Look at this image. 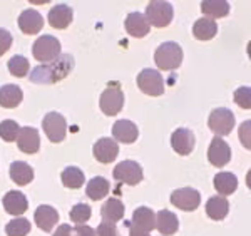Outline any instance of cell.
Returning a JSON list of instances; mask_svg holds the SVG:
<instances>
[{"mask_svg": "<svg viewBox=\"0 0 251 236\" xmlns=\"http://www.w3.org/2000/svg\"><path fill=\"white\" fill-rule=\"evenodd\" d=\"M72 69H74V57L71 54H60L54 62L32 69L30 80L34 84H54L66 79Z\"/></svg>", "mask_w": 251, "mask_h": 236, "instance_id": "cell-1", "label": "cell"}, {"mask_svg": "<svg viewBox=\"0 0 251 236\" xmlns=\"http://www.w3.org/2000/svg\"><path fill=\"white\" fill-rule=\"evenodd\" d=\"M154 62L161 71H176L183 64V49L176 42H164L156 49Z\"/></svg>", "mask_w": 251, "mask_h": 236, "instance_id": "cell-2", "label": "cell"}, {"mask_svg": "<svg viewBox=\"0 0 251 236\" xmlns=\"http://www.w3.org/2000/svg\"><path fill=\"white\" fill-rule=\"evenodd\" d=\"M173 5L169 2L163 0H152L146 7V19H148L149 26H154L157 28L168 27L173 22Z\"/></svg>", "mask_w": 251, "mask_h": 236, "instance_id": "cell-3", "label": "cell"}, {"mask_svg": "<svg viewBox=\"0 0 251 236\" xmlns=\"http://www.w3.org/2000/svg\"><path fill=\"white\" fill-rule=\"evenodd\" d=\"M32 54L39 62L50 64L60 55V42L54 35H42L34 42Z\"/></svg>", "mask_w": 251, "mask_h": 236, "instance_id": "cell-4", "label": "cell"}, {"mask_svg": "<svg viewBox=\"0 0 251 236\" xmlns=\"http://www.w3.org/2000/svg\"><path fill=\"white\" fill-rule=\"evenodd\" d=\"M112 176H114L116 181L123 183V184H129V186H136L143 181L144 173L143 168H141L139 162L136 161H123L116 166L114 171H112Z\"/></svg>", "mask_w": 251, "mask_h": 236, "instance_id": "cell-5", "label": "cell"}, {"mask_svg": "<svg viewBox=\"0 0 251 236\" xmlns=\"http://www.w3.org/2000/svg\"><path fill=\"white\" fill-rule=\"evenodd\" d=\"M208 126L218 137L228 136L234 128V114L226 107L213 109L211 114H209Z\"/></svg>", "mask_w": 251, "mask_h": 236, "instance_id": "cell-6", "label": "cell"}, {"mask_svg": "<svg viewBox=\"0 0 251 236\" xmlns=\"http://www.w3.org/2000/svg\"><path fill=\"white\" fill-rule=\"evenodd\" d=\"M137 87L148 96H163L164 94V79L154 69H144L137 74Z\"/></svg>", "mask_w": 251, "mask_h": 236, "instance_id": "cell-7", "label": "cell"}, {"mask_svg": "<svg viewBox=\"0 0 251 236\" xmlns=\"http://www.w3.org/2000/svg\"><path fill=\"white\" fill-rule=\"evenodd\" d=\"M42 128L46 136L50 139V142H60L66 137L67 121L59 112H47L42 119Z\"/></svg>", "mask_w": 251, "mask_h": 236, "instance_id": "cell-8", "label": "cell"}, {"mask_svg": "<svg viewBox=\"0 0 251 236\" xmlns=\"http://www.w3.org/2000/svg\"><path fill=\"white\" fill-rule=\"evenodd\" d=\"M99 105L106 116H116L124 105V92L117 84H109V87L100 94Z\"/></svg>", "mask_w": 251, "mask_h": 236, "instance_id": "cell-9", "label": "cell"}, {"mask_svg": "<svg viewBox=\"0 0 251 236\" xmlns=\"http://www.w3.org/2000/svg\"><path fill=\"white\" fill-rule=\"evenodd\" d=\"M171 203L183 211H194L201 203V194L194 188H179L171 193Z\"/></svg>", "mask_w": 251, "mask_h": 236, "instance_id": "cell-10", "label": "cell"}, {"mask_svg": "<svg viewBox=\"0 0 251 236\" xmlns=\"http://www.w3.org/2000/svg\"><path fill=\"white\" fill-rule=\"evenodd\" d=\"M208 159L213 166L216 168H221V166L228 164L231 161V148L225 139L221 137H213L211 144L208 148Z\"/></svg>", "mask_w": 251, "mask_h": 236, "instance_id": "cell-11", "label": "cell"}, {"mask_svg": "<svg viewBox=\"0 0 251 236\" xmlns=\"http://www.w3.org/2000/svg\"><path fill=\"white\" fill-rule=\"evenodd\" d=\"M94 157L102 164H109V162L116 161L117 154H119V146L114 139L111 137H102V139H97V142L92 148Z\"/></svg>", "mask_w": 251, "mask_h": 236, "instance_id": "cell-12", "label": "cell"}, {"mask_svg": "<svg viewBox=\"0 0 251 236\" xmlns=\"http://www.w3.org/2000/svg\"><path fill=\"white\" fill-rule=\"evenodd\" d=\"M171 146L173 149L181 156H188L194 149V134L193 131L186 128H179L173 132L171 136Z\"/></svg>", "mask_w": 251, "mask_h": 236, "instance_id": "cell-13", "label": "cell"}, {"mask_svg": "<svg viewBox=\"0 0 251 236\" xmlns=\"http://www.w3.org/2000/svg\"><path fill=\"white\" fill-rule=\"evenodd\" d=\"M17 146L22 153L35 154L40 148V136L39 131L34 128H20L17 134Z\"/></svg>", "mask_w": 251, "mask_h": 236, "instance_id": "cell-14", "label": "cell"}, {"mask_svg": "<svg viewBox=\"0 0 251 236\" xmlns=\"http://www.w3.org/2000/svg\"><path fill=\"white\" fill-rule=\"evenodd\" d=\"M126 30L129 32V35H132V37L136 39H143L146 35L149 34V30H151V26H149L148 19H146V15H143L141 12H131V14L126 17Z\"/></svg>", "mask_w": 251, "mask_h": 236, "instance_id": "cell-15", "label": "cell"}, {"mask_svg": "<svg viewBox=\"0 0 251 236\" xmlns=\"http://www.w3.org/2000/svg\"><path fill=\"white\" fill-rule=\"evenodd\" d=\"M112 136H114L116 141L123 142V144H132L139 136V131H137V126L132 121L119 119L112 126Z\"/></svg>", "mask_w": 251, "mask_h": 236, "instance_id": "cell-16", "label": "cell"}, {"mask_svg": "<svg viewBox=\"0 0 251 236\" xmlns=\"http://www.w3.org/2000/svg\"><path fill=\"white\" fill-rule=\"evenodd\" d=\"M3 208L12 216H20L29 210V201H27L25 194L20 191H9L5 193V196L2 199Z\"/></svg>", "mask_w": 251, "mask_h": 236, "instance_id": "cell-17", "label": "cell"}, {"mask_svg": "<svg viewBox=\"0 0 251 236\" xmlns=\"http://www.w3.org/2000/svg\"><path fill=\"white\" fill-rule=\"evenodd\" d=\"M19 27H20V30H22L24 34L34 35V34H37V32L42 30L44 19H42V15H40L37 10L27 9V10H24L22 14H20Z\"/></svg>", "mask_w": 251, "mask_h": 236, "instance_id": "cell-18", "label": "cell"}, {"mask_svg": "<svg viewBox=\"0 0 251 236\" xmlns=\"http://www.w3.org/2000/svg\"><path fill=\"white\" fill-rule=\"evenodd\" d=\"M34 219H35V225H37L40 230L49 233V231H52V230H54V226L57 225L59 213H57V210L52 208V206L42 205V206H39V208L35 210Z\"/></svg>", "mask_w": 251, "mask_h": 236, "instance_id": "cell-19", "label": "cell"}, {"mask_svg": "<svg viewBox=\"0 0 251 236\" xmlns=\"http://www.w3.org/2000/svg\"><path fill=\"white\" fill-rule=\"evenodd\" d=\"M72 17H74V12H72L71 5H67V3L54 5L47 15L49 24H50L54 28H67L71 26Z\"/></svg>", "mask_w": 251, "mask_h": 236, "instance_id": "cell-20", "label": "cell"}, {"mask_svg": "<svg viewBox=\"0 0 251 236\" xmlns=\"http://www.w3.org/2000/svg\"><path fill=\"white\" fill-rule=\"evenodd\" d=\"M129 225L149 233V231H152L156 228L154 211L151 208H148V206H141V208H137L134 213H132V221L129 223Z\"/></svg>", "mask_w": 251, "mask_h": 236, "instance_id": "cell-21", "label": "cell"}, {"mask_svg": "<svg viewBox=\"0 0 251 236\" xmlns=\"http://www.w3.org/2000/svg\"><path fill=\"white\" fill-rule=\"evenodd\" d=\"M156 228L161 235L171 236L176 233L177 228H179V219H177V216L173 211L161 210L159 213L156 214Z\"/></svg>", "mask_w": 251, "mask_h": 236, "instance_id": "cell-22", "label": "cell"}, {"mask_svg": "<svg viewBox=\"0 0 251 236\" xmlns=\"http://www.w3.org/2000/svg\"><path fill=\"white\" fill-rule=\"evenodd\" d=\"M24 92L19 85L15 84H5L0 87V105L5 109H15L22 103Z\"/></svg>", "mask_w": 251, "mask_h": 236, "instance_id": "cell-23", "label": "cell"}, {"mask_svg": "<svg viewBox=\"0 0 251 236\" xmlns=\"http://www.w3.org/2000/svg\"><path fill=\"white\" fill-rule=\"evenodd\" d=\"M229 203L225 196H211L206 203V214L214 221H221L228 216Z\"/></svg>", "mask_w": 251, "mask_h": 236, "instance_id": "cell-24", "label": "cell"}, {"mask_svg": "<svg viewBox=\"0 0 251 236\" xmlns=\"http://www.w3.org/2000/svg\"><path fill=\"white\" fill-rule=\"evenodd\" d=\"M124 205L121 199L117 198H111L107 199L106 203L100 208V216H102V221H109V223H117L124 218Z\"/></svg>", "mask_w": 251, "mask_h": 236, "instance_id": "cell-25", "label": "cell"}, {"mask_svg": "<svg viewBox=\"0 0 251 236\" xmlns=\"http://www.w3.org/2000/svg\"><path fill=\"white\" fill-rule=\"evenodd\" d=\"M10 178L15 184L27 186L34 180V169L24 161H14L10 164Z\"/></svg>", "mask_w": 251, "mask_h": 236, "instance_id": "cell-26", "label": "cell"}, {"mask_svg": "<svg viewBox=\"0 0 251 236\" xmlns=\"http://www.w3.org/2000/svg\"><path fill=\"white\" fill-rule=\"evenodd\" d=\"M214 189L220 193V196H228V194H233L238 188V180L233 173H228V171H223V173H218L214 176Z\"/></svg>", "mask_w": 251, "mask_h": 236, "instance_id": "cell-27", "label": "cell"}, {"mask_svg": "<svg viewBox=\"0 0 251 236\" xmlns=\"http://www.w3.org/2000/svg\"><path fill=\"white\" fill-rule=\"evenodd\" d=\"M218 34V24L214 20L204 17L198 19L193 26V35L198 40H211Z\"/></svg>", "mask_w": 251, "mask_h": 236, "instance_id": "cell-28", "label": "cell"}, {"mask_svg": "<svg viewBox=\"0 0 251 236\" xmlns=\"http://www.w3.org/2000/svg\"><path fill=\"white\" fill-rule=\"evenodd\" d=\"M201 12L208 19H221L229 14V3L225 0H204L201 2Z\"/></svg>", "mask_w": 251, "mask_h": 236, "instance_id": "cell-29", "label": "cell"}, {"mask_svg": "<svg viewBox=\"0 0 251 236\" xmlns=\"http://www.w3.org/2000/svg\"><path fill=\"white\" fill-rule=\"evenodd\" d=\"M109 189H111V184H109V181L106 180V178L96 176L87 183L86 194L92 199V201H99V199L107 196Z\"/></svg>", "mask_w": 251, "mask_h": 236, "instance_id": "cell-30", "label": "cell"}, {"mask_svg": "<svg viewBox=\"0 0 251 236\" xmlns=\"http://www.w3.org/2000/svg\"><path fill=\"white\" fill-rule=\"evenodd\" d=\"M60 180H62V184L69 189H79L82 188L84 184V173L75 166H69L62 171L60 174Z\"/></svg>", "mask_w": 251, "mask_h": 236, "instance_id": "cell-31", "label": "cell"}, {"mask_svg": "<svg viewBox=\"0 0 251 236\" xmlns=\"http://www.w3.org/2000/svg\"><path fill=\"white\" fill-rule=\"evenodd\" d=\"M7 236H27L30 233V221L27 218H15L5 226Z\"/></svg>", "mask_w": 251, "mask_h": 236, "instance_id": "cell-32", "label": "cell"}, {"mask_svg": "<svg viewBox=\"0 0 251 236\" xmlns=\"http://www.w3.org/2000/svg\"><path fill=\"white\" fill-rule=\"evenodd\" d=\"M7 66H9L10 74L15 76V77H25L27 74H29V69H30L29 60H27L24 55H14L9 60Z\"/></svg>", "mask_w": 251, "mask_h": 236, "instance_id": "cell-33", "label": "cell"}, {"mask_svg": "<svg viewBox=\"0 0 251 236\" xmlns=\"http://www.w3.org/2000/svg\"><path fill=\"white\" fill-rule=\"evenodd\" d=\"M91 214H92L91 206H87L86 203H77L71 210V221H74L75 225H86L89 219H91Z\"/></svg>", "mask_w": 251, "mask_h": 236, "instance_id": "cell-34", "label": "cell"}, {"mask_svg": "<svg viewBox=\"0 0 251 236\" xmlns=\"http://www.w3.org/2000/svg\"><path fill=\"white\" fill-rule=\"evenodd\" d=\"M20 131L19 124L12 119H5L0 123V137L5 142H14L17 141V134Z\"/></svg>", "mask_w": 251, "mask_h": 236, "instance_id": "cell-35", "label": "cell"}, {"mask_svg": "<svg viewBox=\"0 0 251 236\" xmlns=\"http://www.w3.org/2000/svg\"><path fill=\"white\" fill-rule=\"evenodd\" d=\"M234 103L241 109H251V87H240L233 94Z\"/></svg>", "mask_w": 251, "mask_h": 236, "instance_id": "cell-36", "label": "cell"}, {"mask_svg": "<svg viewBox=\"0 0 251 236\" xmlns=\"http://www.w3.org/2000/svg\"><path fill=\"white\" fill-rule=\"evenodd\" d=\"M238 136H240L243 148H246L248 151H251V119L241 123V126L238 128Z\"/></svg>", "mask_w": 251, "mask_h": 236, "instance_id": "cell-37", "label": "cell"}, {"mask_svg": "<svg viewBox=\"0 0 251 236\" xmlns=\"http://www.w3.org/2000/svg\"><path fill=\"white\" fill-rule=\"evenodd\" d=\"M96 236H119L117 233L116 223H109V221H102L96 230Z\"/></svg>", "mask_w": 251, "mask_h": 236, "instance_id": "cell-38", "label": "cell"}, {"mask_svg": "<svg viewBox=\"0 0 251 236\" xmlns=\"http://www.w3.org/2000/svg\"><path fill=\"white\" fill-rule=\"evenodd\" d=\"M12 47V35L9 30L0 28V57L5 54L7 51Z\"/></svg>", "mask_w": 251, "mask_h": 236, "instance_id": "cell-39", "label": "cell"}, {"mask_svg": "<svg viewBox=\"0 0 251 236\" xmlns=\"http://www.w3.org/2000/svg\"><path fill=\"white\" fill-rule=\"evenodd\" d=\"M72 236H96V230L87 225H77L72 228Z\"/></svg>", "mask_w": 251, "mask_h": 236, "instance_id": "cell-40", "label": "cell"}, {"mask_svg": "<svg viewBox=\"0 0 251 236\" xmlns=\"http://www.w3.org/2000/svg\"><path fill=\"white\" fill-rule=\"evenodd\" d=\"M52 236H72V228H71V225H67V223L60 225Z\"/></svg>", "mask_w": 251, "mask_h": 236, "instance_id": "cell-41", "label": "cell"}, {"mask_svg": "<svg viewBox=\"0 0 251 236\" xmlns=\"http://www.w3.org/2000/svg\"><path fill=\"white\" fill-rule=\"evenodd\" d=\"M127 226H129V236H149V233H146L143 230H137V228L131 226L129 223H127Z\"/></svg>", "mask_w": 251, "mask_h": 236, "instance_id": "cell-42", "label": "cell"}, {"mask_svg": "<svg viewBox=\"0 0 251 236\" xmlns=\"http://www.w3.org/2000/svg\"><path fill=\"white\" fill-rule=\"evenodd\" d=\"M246 186L251 189V169L248 171V174H246Z\"/></svg>", "mask_w": 251, "mask_h": 236, "instance_id": "cell-43", "label": "cell"}, {"mask_svg": "<svg viewBox=\"0 0 251 236\" xmlns=\"http://www.w3.org/2000/svg\"><path fill=\"white\" fill-rule=\"evenodd\" d=\"M246 52H248V55H250V59H251V40L248 42V47H246Z\"/></svg>", "mask_w": 251, "mask_h": 236, "instance_id": "cell-44", "label": "cell"}]
</instances>
